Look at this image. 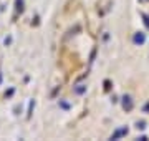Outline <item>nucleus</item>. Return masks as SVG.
<instances>
[{
    "instance_id": "nucleus-1",
    "label": "nucleus",
    "mask_w": 149,
    "mask_h": 141,
    "mask_svg": "<svg viewBox=\"0 0 149 141\" xmlns=\"http://www.w3.org/2000/svg\"><path fill=\"white\" fill-rule=\"evenodd\" d=\"M123 106H124V110H131L133 108V101H131V96H124L123 98Z\"/></svg>"
},
{
    "instance_id": "nucleus-7",
    "label": "nucleus",
    "mask_w": 149,
    "mask_h": 141,
    "mask_svg": "<svg viewBox=\"0 0 149 141\" xmlns=\"http://www.w3.org/2000/svg\"><path fill=\"white\" fill-rule=\"evenodd\" d=\"M0 83H2V71H0Z\"/></svg>"
},
{
    "instance_id": "nucleus-5",
    "label": "nucleus",
    "mask_w": 149,
    "mask_h": 141,
    "mask_svg": "<svg viewBox=\"0 0 149 141\" xmlns=\"http://www.w3.org/2000/svg\"><path fill=\"white\" fill-rule=\"evenodd\" d=\"M15 5L17 12H23V0H15Z\"/></svg>"
},
{
    "instance_id": "nucleus-4",
    "label": "nucleus",
    "mask_w": 149,
    "mask_h": 141,
    "mask_svg": "<svg viewBox=\"0 0 149 141\" xmlns=\"http://www.w3.org/2000/svg\"><path fill=\"white\" fill-rule=\"evenodd\" d=\"M128 133V130L126 128H121V130H118L114 135H113V140H116V138H119V136H123V135H126Z\"/></svg>"
},
{
    "instance_id": "nucleus-6",
    "label": "nucleus",
    "mask_w": 149,
    "mask_h": 141,
    "mask_svg": "<svg viewBox=\"0 0 149 141\" xmlns=\"http://www.w3.org/2000/svg\"><path fill=\"white\" fill-rule=\"evenodd\" d=\"M60 105H61L65 110H68V108H70V105H68V103H65V101H60Z\"/></svg>"
},
{
    "instance_id": "nucleus-2",
    "label": "nucleus",
    "mask_w": 149,
    "mask_h": 141,
    "mask_svg": "<svg viewBox=\"0 0 149 141\" xmlns=\"http://www.w3.org/2000/svg\"><path fill=\"white\" fill-rule=\"evenodd\" d=\"M73 91L76 93V95H83V93H86V87L85 85H78V87L73 88Z\"/></svg>"
},
{
    "instance_id": "nucleus-3",
    "label": "nucleus",
    "mask_w": 149,
    "mask_h": 141,
    "mask_svg": "<svg viewBox=\"0 0 149 141\" xmlns=\"http://www.w3.org/2000/svg\"><path fill=\"white\" fill-rule=\"evenodd\" d=\"M143 42H144V33H141V32L136 33V37H134V43H139V45H141Z\"/></svg>"
}]
</instances>
